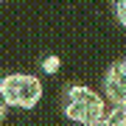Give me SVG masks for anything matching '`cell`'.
I'll list each match as a JSON object with an SVG mask.
<instances>
[{
  "label": "cell",
  "mask_w": 126,
  "mask_h": 126,
  "mask_svg": "<svg viewBox=\"0 0 126 126\" xmlns=\"http://www.w3.org/2000/svg\"><path fill=\"white\" fill-rule=\"evenodd\" d=\"M112 11H115V20L126 28V0H115V3H112Z\"/></svg>",
  "instance_id": "obj_6"
},
{
  "label": "cell",
  "mask_w": 126,
  "mask_h": 126,
  "mask_svg": "<svg viewBox=\"0 0 126 126\" xmlns=\"http://www.w3.org/2000/svg\"><path fill=\"white\" fill-rule=\"evenodd\" d=\"M62 112L73 123L95 126L107 118V101L101 98V93H95L84 84H70L62 98Z\"/></svg>",
  "instance_id": "obj_1"
},
{
  "label": "cell",
  "mask_w": 126,
  "mask_h": 126,
  "mask_svg": "<svg viewBox=\"0 0 126 126\" xmlns=\"http://www.w3.org/2000/svg\"><path fill=\"white\" fill-rule=\"evenodd\" d=\"M6 112H9V104H6L3 93H0V121H3V118H6Z\"/></svg>",
  "instance_id": "obj_7"
},
{
  "label": "cell",
  "mask_w": 126,
  "mask_h": 126,
  "mask_svg": "<svg viewBox=\"0 0 126 126\" xmlns=\"http://www.w3.org/2000/svg\"><path fill=\"white\" fill-rule=\"evenodd\" d=\"M101 98L109 101L112 107L126 104V73L121 67V62L109 64L107 73H104V93H101Z\"/></svg>",
  "instance_id": "obj_3"
},
{
  "label": "cell",
  "mask_w": 126,
  "mask_h": 126,
  "mask_svg": "<svg viewBox=\"0 0 126 126\" xmlns=\"http://www.w3.org/2000/svg\"><path fill=\"white\" fill-rule=\"evenodd\" d=\"M0 93H3L9 109H34L42 98V81L34 73H6L0 79Z\"/></svg>",
  "instance_id": "obj_2"
},
{
  "label": "cell",
  "mask_w": 126,
  "mask_h": 126,
  "mask_svg": "<svg viewBox=\"0 0 126 126\" xmlns=\"http://www.w3.org/2000/svg\"><path fill=\"white\" fill-rule=\"evenodd\" d=\"M121 67H123V73H126V56H123V59H121Z\"/></svg>",
  "instance_id": "obj_8"
},
{
  "label": "cell",
  "mask_w": 126,
  "mask_h": 126,
  "mask_svg": "<svg viewBox=\"0 0 126 126\" xmlns=\"http://www.w3.org/2000/svg\"><path fill=\"white\" fill-rule=\"evenodd\" d=\"M59 67H62V59L59 56H45L42 59V73H48V76L59 73Z\"/></svg>",
  "instance_id": "obj_5"
},
{
  "label": "cell",
  "mask_w": 126,
  "mask_h": 126,
  "mask_svg": "<svg viewBox=\"0 0 126 126\" xmlns=\"http://www.w3.org/2000/svg\"><path fill=\"white\" fill-rule=\"evenodd\" d=\"M95 126H107V123H104V121H101V123H95Z\"/></svg>",
  "instance_id": "obj_9"
},
{
  "label": "cell",
  "mask_w": 126,
  "mask_h": 126,
  "mask_svg": "<svg viewBox=\"0 0 126 126\" xmlns=\"http://www.w3.org/2000/svg\"><path fill=\"white\" fill-rule=\"evenodd\" d=\"M104 123H107V126H126V104L112 107L107 112V118H104Z\"/></svg>",
  "instance_id": "obj_4"
}]
</instances>
